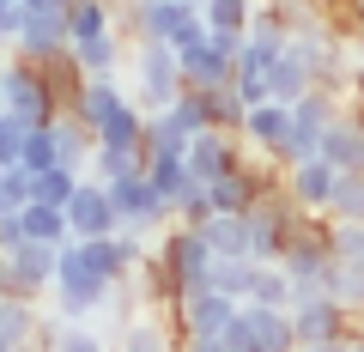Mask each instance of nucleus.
Listing matches in <instances>:
<instances>
[{
    "label": "nucleus",
    "instance_id": "nucleus-1",
    "mask_svg": "<svg viewBox=\"0 0 364 352\" xmlns=\"http://www.w3.org/2000/svg\"><path fill=\"white\" fill-rule=\"evenodd\" d=\"M128 286L116 261V243L109 237H67L55 249V286H49V304L61 322H91V316L116 304V292Z\"/></svg>",
    "mask_w": 364,
    "mask_h": 352
},
{
    "label": "nucleus",
    "instance_id": "nucleus-2",
    "mask_svg": "<svg viewBox=\"0 0 364 352\" xmlns=\"http://www.w3.org/2000/svg\"><path fill=\"white\" fill-rule=\"evenodd\" d=\"M152 261L164 267V286H170V310H176L182 298H195V292H207V274H213V249H207V237H200L195 225H176V219H170L164 231L152 237Z\"/></svg>",
    "mask_w": 364,
    "mask_h": 352
},
{
    "label": "nucleus",
    "instance_id": "nucleus-3",
    "mask_svg": "<svg viewBox=\"0 0 364 352\" xmlns=\"http://www.w3.org/2000/svg\"><path fill=\"white\" fill-rule=\"evenodd\" d=\"M0 110H6V122H18V128H43V122L61 116L55 97L43 92V73L13 49H0Z\"/></svg>",
    "mask_w": 364,
    "mask_h": 352
},
{
    "label": "nucleus",
    "instance_id": "nucleus-4",
    "mask_svg": "<svg viewBox=\"0 0 364 352\" xmlns=\"http://www.w3.org/2000/svg\"><path fill=\"white\" fill-rule=\"evenodd\" d=\"M340 110H346V92L310 85V92L291 104V140H286V152H279V170H291V164H304V158L322 152V140H328V128L340 122Z\"/></svg>",
    "mask_w": 364,
    "mask_h": 352
},
{
    "label": "nucleus",
    "instance_id": "nucleus-5",
    "mask_svg": "<svg viewBox=\"0 0 364 352\" xmlns=\"http://www.w3.org/2000/svg\"><path fill=\"white\" fill-rule=\"evenodd\" d=\"M128 73H134V104L152 116V110H170V97L182 92V61L170 43H134L128 49Z\"/></svg>",
    "mask_w": 364,
    "mask_h": 352
},
{
    "label": "nucleus",
    "instance_id": "nucleus-6",
    "mask_svg": "<svg viewBox=\"0 0 364 352\" xmlns=\"http://www.w3.org/2000/svg\"><path fill=\"white\" fill-rule=\"evenodd\" d=\"M237 49H243V37H219V31H207L200 43L176 49L182 85H188V92H219V85H231L237 79Z\"/></svg>",
    "mask_w": 364,
    "mask_h": 352
},
{
    "label": "nucleus",
    "instance_id": "nucleus-7",
    "mask_svg": "<svg viewBox=\"0 0 364 352\" xmlns=\"http://www.w3.org/2000/svg\"><path fill=\"white\" fill-rule=\"evenodd\" d=\"M364 316L346 310V298H298L291 304V334L298 346H328V340H352Z\"/></svg>",
    "mask_w": 364,
    "mask_h": 352
},
{
    "label": "nucleus",
    "instance_id": "nucleus-8",
    "mask_svg": "<svg viewBox=\"0 0 364 352\" xmlns=\"http://www.w3.org/2000/svg\"><path fill=\"white\" fill-rule=\"evenodd\" d=\"M243 310L237 298H225V292H195V298H182L176 310H170V328H176V346H188V340H219L225 328H231V316Z\"/></svg>",
    "mask_w": 364,
    "mask_h": 352
},
{
    "label": "nucleus",
    "instance_id": "nucleus-9",
    "mask_svg": "<svg viewBox=\"0 0 364 352\" xmlns=\"http://www.w3.org/2000/svg\"><path fill=\"white\" fill-rule=\"evenodd\" d=\"M104 188H109V201H116V219H122V231H140L146 243H152V237L170 225V207L152 195V183H146L140 170H134V176H122V183H104Z\"/></svg>",
    "mask_w": 364,
    "mask_h": 352
},
{
    "label": "nucleus",
    "instance_id": "nucleus-10",
    "mask_svg": "<svg viewBox=\"0 0 364 352\" xmlns=\"http://www.w3.org/2000/svg\"><path fill=\"white\" fill-rule=\"evenodd\" d=\"M291 213H298V201H291V195L255 201V207L243 213V231H249V261H279V249H286V231H291Z\"/></svg>",
    "mask_w": 364,
    "mask_h": 352
},
{
    "label": "nucleus",
    "instance_id": "nucleus-11",
    "mask_svg": "<svg viewBox=\"0 0 364 352\" xmlns=\"http://www.w3.org/2000/svg\"><path fill=\"white\" fill-rule=\"evenodd\" d=\"M67 231H73V237H116L122 231L116 201H109V188L97 183V176H79L73 201H67Z\"/></svg>",
    "mask_w": 364,
    "mask_h": 352
},
{
    "label": "nucleus",
    "instance_id": "nucleus-12",
    "mask_svg": "<svg viewBox=\"0 0 364 352\" xmlns=\"http://www.w3.org/2000/svg\"><path fill=\"white\" fill-rule=\"evenodd\" d=\"M237 140H243V152L279 164V152H286V140H291V104H255V110H243Z\"/></svg>",
    "mask_w": 364,
    "mask_h": 352
},
{
    "label": "nucleus",
    "instance_id": "nucleus-13",
    "mask_svg": "<svg viewBox=\"0 0 364 352\" xmlns=\"http://www.w3.org/2000/svg\"><path fill=\"white\" fill-rule=\"evenodd\" d=\"M188 170H195L200 183H219L225 170H237L243 164V140H237V134H225V128H207V134H195V140H188Z\"/></svg>",
    "mask_w": 364,
    "mask_h": 352
},
{
    "label": "nucleus",
    "instance_id": "nucleus-14",
    "mask_svg": "<svg viewBox=\"0 0 364 352\" xmlns=\"http://www.w3.org/2000/svg\"><path fill=\"white\" fill-rule=\"evenodd\" d=\"M334 188H340V170L328 164V158H304V164H291V170H286V195L298 201L304 213H328Z\"/></svg>",
    "mask_w": 364,
    "mask_h": 352
},
{
    "label": "nucleus",
    "instance_id": "nucleus-15",
    "mask_svg": "<svg viewBox=\"0 0 364 352\" xmlns=\"http://www.w3.org/2000/svg\"><path fill=\"white\" fill-rule=\"evenodd\" d=\"M109 352H176V328H170V310H140L116 328Z\"/></svg>",
    "mask_w": 364,
    "mask_h": 352
},
{
    "label": "nucleus",
    "instance_id": "nucleus-16",
    "mask_svg": "<svg viewBox=\"0 0 364 352\" xmlns=\"http://www.w3.org/2000/svg\"><path fill=\"white\" fill-rule=\"evenodd\" d=\"M91 146H104V152H146V110L134 97H122L97 128H91Z\"/></svg>",
    "mask_w": 364,
    "mask_h": 352
},
{
    "label": "nucleus",
    "instance_id": "nucleus-17",
    "mask_svg": "<svg viewBox=\"0 0 364 352\" xmlns=\"http://www.w3.org/2000/svg\"><path fill=\"white\" fill-rule=\"evenodd\" d=\"M316 158H328V164L340 170V176H352V170H364V110H340V122L328 128V140H322V152Z\"/></svg>",
    "mask_w": 364,
    "mask_h": 352
},
{
    "label": "nucleus",
    "instance_id": "nucleus-18",
    "mask_svg": "<svg viewBox=\"0 0 364 352\" xmlns=\"http://www.w3.org/2000/svg\"><path fill=\"white\" fill-rule=\"evenodd\" d=\"M55 49H67V13H25V18H18L13 55L43 61V55H55Z\"/></svg>",
    "mask_w": 364,
    "mask_h": 352
},
{
    "label": "nucleus",
    "instance_id": "nucleus-19",
    "mask_svg": "<svg viewBox=\"0 0 364 352\" xmlns=\"http://www.w3.org/2000/svg\"><path fill=\"white\" fill-rule=\"evenodd\" d=\"M43 73V92L55 97V110H73L79 104V92H85V67L73 61V49H55V55H43V61H31Z\"/></svg>",
    "mask_w": 364,
    "mask_h": 352
},
{
    "label": "nucleus",
    "instance_id": "nucleus-20",
    "mask_svg": "<svg viewBox=\"0 0 364 352\" xmlns=\"http://www.w3.org/2000/svg\"><path fill=\"white\" fill-rule=\"evenodd\" d=\"M49 134H55V164H67V170L85 176V170H91V152H97V146H91V128L73 116V110H61V116L49 122Z\"/></svg>",
    "mask_w": 364,
    "mask_h": 352
},
{
    "label": "nucleus",
    "instance_id": "nucleus-21",
    "mask_svg": "<svg viewBox=\"0 0 364 352\" xmlns=\"http://www.w3.org/2000/svg\"><path fill=\"white\" fill-rule=\"evenodd\" d=\"M243 322L255 334L261 352H298V334H291V310H267V304H243Z\"/></svg>",
    "mask_w": 364,
    "mask_h": 352
},
{
    "label": "nucleus",
    "instance_id": "nucleus-22",
    "mask_svg": "<svg viewBox=\"0 0 364 352\" xmlns=\"http://www.w3.org/2000/svg\"><path fill=\"white\" fill-rule=\"evenodd\" d=\"M116 31V0H67V49Z\"/></svg>",
    "mask_w": 364,
    "mask_h": 352
},
{
    "label": "nucleus",
    "instance_id": "nucleus-23",
    "mask_svg": "<svg viewBox=\"0 0 364 352\" xmlns=\"http://www.w3.org/2000/svg\"><path fill=\"white\" fill-rule=\"evenodd\" d=\"M73 61L85 67V79H116L122 61H128V49H122V31H109V37H91V43H73Z\"/></svg>",
    "mask_w": 364,
    "mask_h": 352
},
{
    "label": "nucleus",
    "instance_id": "nucleus-24",
    "mask_svg": "<svg viewBox=\"0 0 364 352\" xmlns=\"http://www.w3.org/2000/svg\"><path fill=\"white\" fill-rule=\"evenodd\" d=\"M200 237H207V249L219 261H249V231H243V213H213L207 225H200Z\"/></svg>",
    "mask_w": 364,
    "mask_h": 352
},
{
    "label": "nucleus",
    "instance_id": "nucleus-25",
    "mask_svg": "<svg viewBox=\"0 0 364 352\" xmlns=\"http://www.w3.org/2000/svg\"><path fill=\"white\" fill-rule=\"evenodd\" d=\"M18 225H25V243H49V249H61L67 237V213L61 207H43V201H25L18 207Z\"/></svg>",
    "mask_w": 364,
    "mask_h": 352
},
{
    "label": "nucleus",
    "instance_id": "nucleus-26",
    "mask_svg": "<svg viewBox=\"0 0 364 352\" xmlns=\"http://www.w3.org/2000/svg\"><path fill=\"white\" fill-rule=\"evenodd\" d=\"M310 85H316L310 61H304V55H298V49L286 43V55L273 61V104H298V97L310 92Z\"/></svg>",
    "mask_w": 364,
    "mask_h": 352
},
{
    "label": "nucleus",
    "instance_id": "nucleus-27",
    "mask_svg": "<svg viewBox=\"0 0 364 352\" xmlns=\"http://www.w3.org/2000/svg\"><path fill=\"white\" fill-rule=\"evenodd\" d=\"M243 304H267V310H291V279L279 261H255V274H249V298Z\"/></svg>",
    "mask_w": 364,
    "mask_h": 352
},
{
    "label": "nucleus",
    "instance_id": "nucleus-28",
    "mask_svg": "<svg viewBox=\"0 0 364 352\" xmlns=\"http://www.w3.org/2000/svg\"><path fill=\"white\" fill-rule=\"evenodd\" d=\"M43 328V310L25 298H0V346H31Z\"/></svg>",
    "mask_w": 364,
    "mask_h": 352
},
{
    "label": "nucleus",
    "instance_id": "nucleus-29",
    "mask_svg": "<svg viewBox=\"0 0 364 352\" xmlns=\"http://www.w3.org/2000/svg\"><path fill=\"white\" fill-rule=\"evenodd\" d=\"M310 6H316V18H322L346 49L364 43V0H310Z\"/></svg>",
    "mask_w": 364,
    "mask_h": 352
},
{
    "label": "nucleus",
    "instance_id": "nucleus-30",
    "mask_svg": "<svg viewBox=\"0 0 364 352\" xmlns=\"http://www.w3.org/2000/svg\"><path fill=\"white\" fill-rule=\"evenodd\" d=\"M128 97V85L122 79H85V92H79V104H73V116L85 122V128H97V122L109 116V110Z\"/></svg>",
    "mask_w": 364,
    "mask_h": 352
},
{
    "label": "nucleus",
    "instance_id": "nucleus-31",
    "mask_svg": "<svg viewBox=\"0 0 364 352\" xmlns=\"http://www.w3.org/2000/svg\"><path fill=\"white\" fill-rule=\"evenodd\" d=\"M73 188H79V170H67V164H49V170L31 176V201L61 207V213H67V201H73Z\"/></svg>",
    "mask_w": 364,
    "mask_h": 352
},
{
    "label": "nucleus",
    "instance_id": "nucleus-32",
    "mask_svg": "<svg viewBox=\"0 0 364 352\" xmlns=\"http://www.w3.org/2000/svg\"><path fill=\"white\" fill-rule=\"evenodd\" d=\"M200 18H207V31H219V37H243L249 18H255V0H207Z\"/></svg>",
    "mask_w": 364,
    "mask_h": 352
},
{
    "label": "nucleus",
    "instance_id": "nucleus-33",
    "mask_svg": "<svg viewBox=\"0 0 364 352\" xmlns=\"http://www.w3.org/2000/svg\"><path fill=\"white\" fill-rule=\"evenodd\" d=\"M328 219H334V225H358V219H364V170L340 176L334 201H328Z\"/></svg>",
    "mask_w": 364,
    "mask_h": 352
},
{
    "label": "nucleus",
    "instance_id": "nucleus-34",
    "mask_svg": "<svg viewBox=\"0 0 364 352\" xmlns=\"http://www.w3.org/2000/svg\"><path fill=\"white\" fill-rule=\"evenodd\" d=\"M170 116H176V128L188 134V140L213 128V116H207V92H188V85H182L176 97H170Z\"/></svg>",
    "mask_w": 364,
    "mask_h": 352
},
{
    "label": "nucleus",
    "instance_id": "nucleus-35",
    "mask_svg": "<svg viewBox=\"0 0 364 352\" xmlns=\"http://www.w3.org/2000/svg\"><path fill=\"white\" fill-rule=\"evenodd\" d=\"M249 274H255V261H219V255H213L207 292H225V298H237V304H243V298H249Z\"/></svg>",
    "mask_w": 364,
    "mask_h": 352
},
{
    "label": "nucleus",
    "instance_id": "nucleus-36",
    "mask_svg": "<svg viewBox=\"0 0 364 352\" xmlns=\"http://www.w3.org/2000/svg\"><path fill=\"white\" fill-rule=\"evenodd\" d=\"M146 152H188V134L176 128L170 110H152L146 116Z\"/></svg>",
    "mask_w": 364,
    "mask_h": 352
},
{
    "label": "nucleus",
    "instance_id": "nucleus-37",
    "mask_svg": "<svg viewBox=\"0 0 364 352\" xmlns=\"http://www.w3.org/2000/svg\"><path fill=\"white\" fill-rule=\"evenodd\" d=\"M134 170H146V152H91V170L85 176H97V183H122V176H134Z\"/></svg>",
    "mask_w": 364,
    "mask_h": 352
},
{
    "label": "nucleus",
    "instance_id": "nucleus-38",
    "mask_svg": "<svg viewBox=\"0 0 364 352\" xmlns=\"http://www.w3.org/2000/svg\"><path fill=\"white\" fill-rule=\"evenodd\" d=\"M49 164H55V134H49V122H43V128H25L18 170H25V176H37V170H49Z\"/></svg>",
    "mask_w": 364,
    "mask_h": 352
},
{
    "label": "nucleus",
    "instance_id": "nucleus-39",
    "mask_svg": "<svg viewBox=\"0 0 364 352\" xmlns=\"http://www.w3.org/2000/svg\"><path fill=\"white\" fill-rule=\"evenodd\" d=\"M49 352H109V340L97 334V328H85V322H55V346Z\"/></svg>",
    "mask_w": 364,
    "mask_h": 352
},
{
    "label": "nucleus",
    "instance_id": "nucleus-40",
    "mask_svg": "<svg viewBox=\"0 0 364 352\" xmlns=\"http://www.w3.org/2000/svg\"><path fill=\"white\" fill-rule=\"evenodd\" d=\"M334 255H340V267H364V219L334 225Z\"/></svg>",
    "mask_w": 364,
    "mask_h": 352
},
{
    "label": "nucleus",
    "instance_id": "nucleus-41",
    "mask_svg": "<svg viewBox=\"0 0 364 352\" xmlns=\"http://www.w3.org/2000/svg\"><path fill=\"white\" fill-rule=\"evenodd\" d=\"M219 346H225V352H261V346H255V334H249V322H243V310L231 316V328L219 334Z\"/></svg>",
    "mask_w": 364,
    "mask_h": 352
},
{
    "label": "nucleus",
    "instance_id": "nucleus-42",
    "mask_svg": "<svg viewBox=\"0 0 364 352\" xmlns=\"http://www.w3.org/2000/svg\"><path fill=\"white\" fill-rule=\"evenodd\" d=\"M18 18H25V6H18V0H0V49H13Z\"/></svg>",
    "mask_w": 364,
    "mask_h": 352
},
{
    "label": "nucleus",
    "instance_id": "nucleus-43",
    "mask_svg": "<svg viewBox=\"0 0 364 352\" xmlns=\"http://www.w3.org/2000/svg\"><path fill=\"white\" fill-rule=\"evenodd\" d=\"M340 298H346L352 316H364V267H346V292H340Z\"/></svg>",
    "mask_w": 364,
    "mask_h": 352
},
{
    "label": "nucleus",
    "instance_id": "nucleus-44",
    "mask_svg": "<svg viewBox=\"0 0 364 352\" xmlns=\"http://www.w3.org/2000/svg\"><path fill=\"white\" fill-rule=\"evenodd\" d=\"M18 243H25V225H18V213H6L0 219V255H13Z\"/></svg>",
    "mask_w": 364,
    "mask_h": 352
},
{
    "label": "nucleus",
    "instance_id": "nucleus-45",
    "mask_svg": "<svg viewBox=\"0 0 364 352\" xmlns=\"http://www.w3.org/2000/svg\"><path fill=\"white\" fill-rule=\"evenodd\" d=\"M346 104H352V110H364V55L352 61V73H346Z\"/></svg>",
    "mask_w": 364,
    "mask_h": 352
},
{
    "label": "nucleus",
    "instance_id": "nucleus-46",
    "mask_svg": "<svg viewBox=\"0 0 364 352\" xmlns=\"http://www.w3.org/2000/svg\"><path fill=\"white\" fill-rule=\"evenodd\" d=\"M25 13H67V0H18Z\"/></svg>",
    "mask_w": 364,
    "mask_h": 352
},
{
    "label": "nucleus",
    "instance_id": "nucleus-47",
    "mask_svg": "<svg viewBox=\"0 0 364 352\" xmlns=\"http://www.w3.org/2000/svg\"><path fill=\"white\" fill-rule=\"evenodd\" d=\"M176 352H225L219 340H188V346H176Z\"/></svg>",
    "mask_w": 364,
    "mask_h": 352
},
{
    "label": "nucleus",
    "instance_id": "nucleus-48",
    "mask_svg": "<svg viewBox=\"0 0 364 352\" xmlns=\"http://www.w3.org/2000/svg\"><path fill=\"white\" fill-rule=\"evenodd\" d=\"M298 352H346V340H328V346H298Z\"/></svg>",
    "mask_w": 364,
    "mask_h": 352
},
{
    "label": "nucleus",
    "instance_id": "nucleus-49",
    "mask_svg": "<svg viewBox=\"0 0 364 352\" xmlns=\"http://www.w3.org/2000/svg\"><path fill=\"white\" fill-rule=\"evenodd\" d=\"M346 352H364V328H358V334H352V340H346Z\"/></svg>",
    "mask_w": 364,
    "mask_h": 352
},
{
    "label": "nucleus",
    "instance_id": "nucleus-50",
    "mask_svg": "<svg viewBox=\"0 0 364 352\" xmlns=\"http://www.w3.org/2000/svg\"><path fill=\"white\" fill-rule=\"evenodd\" d=\"M176 6H188V13H200V6H207V0H176Z\"/></svg>",
    "mask_w": 364,
    "mask_h": 352
},
{
    "label": "nucleus",
    "instance_id": "nucleus-51",
    "mask_svg": "<svg viewBox=\"0 0 364 352\" xmlns=\"http://www.w3.org/2000/svg\"><path fill=\"white\" fill-rule=\"evenodd\" d=\"M0 352H37V346H0Z\"/></svg>",
    "mask_w": 364,
    "mask_h": 352
}]
</instances>
